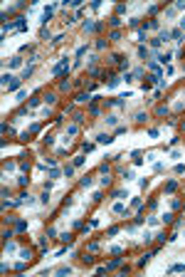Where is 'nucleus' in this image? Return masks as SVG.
<instances>
[{
    "label": "nucleus",
    "instance_id": "nucleus-8",
    "mask_svg": "<svg viewBox=\"0 0 185 277\" xmlns=\"http://www.w3.org/2000/svg\"><path fill=\"white\" fill-rule=\"evenodd\" d=\"M106 124H109V126H114V124H118V116H106Z\"/></svg>",
    "mask_w": 185,
    "mask_h": 277
},
{
    "label": "nucleus",
    "instance_id": "nucleus-5",
    "mask_svg": "<svg viewBox=\"0 0 185 277\" xmlns=\"http://www.w3.org/2000/svg\"><path fill=\"white\" fill-rule=\"evenodd\" d=\"M158 40H160V42H165V40H170V32H168V30H163V32H160V37H158Z\"/></svg>",
    "mask_w": 185,
    "mask_h": 277
},
{
    "label": "nucleus",
    "instance_id": "nucleus-9",
    "mask_svg": "<svg viewBox=\"0 0 185 277\" xmlns=\"http://www.w3.org/2000/svg\"><path fill=\"white\" fill-rule=\"evenodd\" d=\"M183 270H185V265H173L168 272H183Z\"/></svg>",
    "mask_w": 185,
    "mask_h": 277
},
{
    "label": "nucleus",
    "instance_id": "nucleus-10",
    "mask_svg": "<svg viewBox=\"0 0 185 277\" xmlns=\"http://www.w3.org/2000/svg\"><path fill=\"white\" fill-rule=\"evenodd\" d=\"M20 62H22L20 57H12V60H10V67H20Z\"/></svg>",
    "mask_w": 185,
    "mask_h": 277
},
{
    "label": "nucleus",
    "instance_id": "nucleus-2",
    "mask_svg": "<svg viewBox=\"0 0 185 277\" xmlns=\"http://www.w3.org/2000/svg\"><path fill=\"white\" fill-rule=\"evenodd\" d=\"M96 141H99V144H111L114 139H111L109 134H99V136H96Z\"/></svg>",
    "mask_w": 185,
    "mask_h": 277
},
{
    "label": "nucleus",
    "instance_id": "nucleus-3",
    "mask_svg": "<svg viewBox=\"0 0 185 277\" xmlns=\"http://www.w3.org/2000/svg\"><path fill=\"white\" fill-rule=\"evenodd\" d=\"M138 55H141L143 60H148V62H151V52H148L146 47H138Z\"/></svg>",
    "mask_w": 185,
    "mask_h": 277
},
{
    "label": "nucleus",
    "instance_id": "nucleus-11",
    "mask_svg": "<svg viewBox=\"0 0 185 277\" xmlns=\"http://www.w3.org/2000/svg\"><path fill=\"white\" fill-rule=\"evenodd\" d=\"M69 272H72V267H59V270H57V275H69Z\"/></svg>",
    "mask_w": 185,
    "mask_h": 277
},
{
    "label": "nucleus",
    "instance_id": "nucleus-6",
    "mask_svg": "<svg viewBox=\"0 0 185 277\" xmlns=\"http://www.w3.org/2000/svg\"><path fill=\"white\" fill-rule=\"evenodd\" d=\"M77 102H79V104H86V102H89V94H79V97H77Z\"/></svg>",
    "mask_w": 185,
    "mask_h": 277
},
{
    "label": "nucleus",
    "instance_id": "nucleus-4",
    "mask_svg": "<svg viewBox=\"0 0 185 277\" xmlns=\"http://www.w3.org/2000/svg\"><path fill=\"white\" fill-rule=\"evenodd\" d=\"M170 57H173V55H170V52H165V55H160V57H158V60H160V64H168V62H170Z\"/></svg>",
    "mask_w": 185,
    "mask_h": 277
},
{
    "label": "nucleus",
    "instance_id": "nucleus-15",
    "mask_svg": "<svg viewBox=\"0 0 185 277\" xmlns=\"http://www.w3.org/2000/svg\"><path fill=\"white\" fill-rule=\"evenodd\" d=\"M40 200H42V203H44V205H47V203H49V193H47V191H44V193H42V198H40Z\"/></svg>",
    "mask_w": 185,
    "mask_h": 277
},
{
    "label": "nucleus",
    "instance_id": "nucleus-14",
    "mask_svg": "<svg viewBox=\"0 0 185 277\" xmlns=\"http://www.w3.org/2000/svg\"><path fill=\"white\" fill-rule=\"evenodd\" d=\"M79 183H81V186H84V188H89V186H91V178H81V181H79Z\"/></svg>",
    "mask_w": 185,
    "mask_h": 277
},
{
    "label": "nucleus",
    "instance_id": "nucleus-12",
    "mask_svg": "<svg viewBox=\"0 0 185 277\" xmlns=\"http://www.w3.org/2000/svg\"><path fill=\"white\" fill-rule=\"evenodd\" d=\"M138 42H146V32H143V27L138 30Z\"/></svg>",
    "mask_w": 185,
    "mask_h": 277
},
{
    "label": "nucleus",
    "instance_id": "nucleus-16",
    "mask_svg": "<svg viewBox=\"0 0 185 277\" xmlns=\"http://www.w3.org/2000/svg\"><path fill=\"white\" fill-rule=\"evenodd\" d=\"M160 220H163V223H170V220H173V213H165V215L160 218Z\"/></svg>",
    "mask_w": 185,
    "mask_h": 277
},
{
    "label": "nucleus",
    "instance_id": "nucleus-13",
    "mask_svg": "<svg viewBox=\"0 0 185 277\" xmlns=\"http://www.w3.org/2000/svg\"><path fill=\"white\" fill-rule=\"evenodd\" d=\"M146 119H148L146 114H136V121H138V124H143V121H146Z\"/></svg>",
    "mask_w": 185,
    "mask_h": 277
},
{
    "label": "nucleus",
    "instance_id": "nucleus-17",
    "mask_svg": "<svg viewBox=\"0 0 185 277\" xmlns=\"http://www.w3.org/2000/svg\"><path fill=\"white\" fill-rule=\"evenodd\" d=\"M175 7H178V10H185V0H180V3H178Z\"/></svg>",
    "mask_w": 185,
    "mask_h": 277
},
{
    "label": "nucleus",
    "instance_id": "nucleus-7",
    "mask_svg": "<svg viewBox=\"0 0 185 277\" xmlns=\"http://www.w3.org/2000/svg\"><path fill=\"white\" fill-rule=\"evenodd\" d=\"M15 230H17V233H22V230H27V223H25V220H20V223H17V228H15Z\"/></svg>",
    "mask_w": 185,
    "mask_h": 277
},
{
    "label": "nucleus",
    "instance_id": "nucleus-1",
    "mask_svg": "<svg viewBox=\"0 0 185 277\" xmlns=\"http://www.w3.org/2000/svg\"><path fill=\"white\" fill-rule=\"evenodd\" d=\"M59 240L64 242V245H72V242H74V235H72V233H64V235L59 238Z\"/></svg>",
    "mask_w": 185,
    "mask_h": 277
}]
</instances>
